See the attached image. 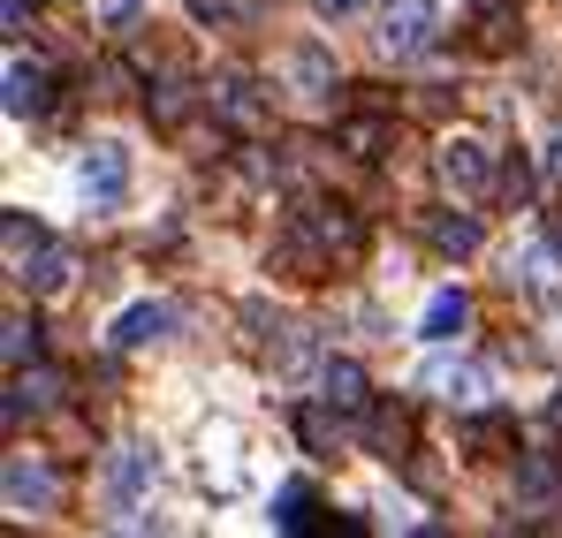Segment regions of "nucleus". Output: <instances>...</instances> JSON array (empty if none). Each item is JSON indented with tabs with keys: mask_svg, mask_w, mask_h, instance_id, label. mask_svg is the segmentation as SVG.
<instances>
[{
	"mask_svg": "<svg viewBox=\"0 0 562 538\" xmlns=\"http://www.w3.org/2000/svg\"><path fill=\"white\" fill-rule=\"evenodd\" d=\"M434 46H441V8H434V0H387V8H380V54L418 61V54H434Z\"/></svg>",
	"mask_w": 562,
	"mask_h": 538,
	"instance_id": "obj_1",
	"label": "nucleus"
},
{
	"mask_svg": "<svg viewBox=\"0 0 562 538\" xmlns=\"http://www.w3.org/2000/svg\"><path fill=\"white\" fill-rule=\"evenodd\" d=\"M205 106H213V122L236 129V137H267V129H274V114H267V99H259L251 77H213V84H205Z\"/></svg>",
	"mask_w": 562,
	"mask_h": 538,
	"instance_id": "obj_2",
	"label": "nucleus"
},
{
	"mask_svg": "<svg viewBox=\"0 0 562 538\" xmlns=\"http://www.w3.org/2000/svg\"><path fill=\"white\" fill-rule=\"evenodd\" d=\"M61 394H69V379H61V371H54L46 357H38V364H23V371L8 379V402H0V417H8V433H23L31 417H46V410H54Z\"/></svg>",
	"mask_w": 562,
	"mask_h": 538,
	"instance_id": "obj_3",
	"label": "nucleus"
},
{
	"mask_svg": "<svg viewBox=\"0 0 562 538\" xmlns=\"http://www.w3.org/2000/svg\"><path fill=\"white\" fill-rule=\"evenodd\" d=\"M434 175H441V190H457V197H479V190L502 182V168H494V152H486L479 137H449V145L434 152Z\"/></svg>",
	"mask_w": 562,
	"mask_h": 538,
	"instance_id": "obj_4",
	"label": "nucleus"
},
{
	"mask_svg": "<svg viewBox=\"0 0 562 538\" xmlns=\"http://www.w3.org/2000/svg\"><path fill=\"white\" fill-rule=\"evenodd\" d=\"M0 493H8V516H38V508H54L61 478H54V462H46V455H8Z\"/></svg>",
	"mask_w": 562,
	"mask_h": 538,
	"instance_id": "obj_5",
	"label": "nucleus"
},
{
	"mask_svg": "<svg viewBox=\"0 0 562 538\" xmlns=\"http://www.w3.org/2000/svg\"><path fill=\"white\" fill-rule=\"evenodd\" d=\"M296 228H304L327 259H358V251H366V220H358L350 205H304Z\"/></svg>",
	"mask_w": 562,
	"mask_h": 538,
	"instance_id": "obj_6",
	"label": "nucleus"
},
{
	"mask_svg": "<svg viewBox=\"0 0 562 538\" xmlns=\"http://www.w3.org/2000/svg\"><path fill=\"white\" fill-rule=\"evenodd\" d=\"M77 182H85L92 205H122V190H130V152H122V145H85Z\"/></svg>",
	"mask_w": 562,
	"mask_h": 538,
	"instance_id": "obj_7",
	"label": "nucleus"
},
{
	"mask_svg": "<svg viewBox=\"0 0 562 538\" xmlns=\"http://www.w3.org/2000/svg\"><path fill=\"white\" fill-rule=\"evenodd\" d=\"M46 106H54V69L31 61V54H15V61H8V114L31 122V114H46Z\"/></svg>",
	"mask_w": 562,
	"mask_h": 538,
	"instance_id": "obj_8",
	"label": "nucleus"
},
{
	"mask_svg": "<svg viewBox=\"0 0 562 538\" xmlns=\"http://www.w3.org/2000/svg\"><path fill=\"white\" fill-rule=\"evenodd\" d=\"M471 46H479L486 61L517 54V46H525V15H517V0H486V8H479V23H471Z\"/></svg>",
	"mask_w": 562,
	"mask_h": 538,
	"instance_id": "obj_9",
	"label": "nucleus"
},
{
	"mask_svg": "<svg viewBox=\"0 0 562 538\" xmlns=\"http://www.w3.org/2000/svg\"><path fill=\"white\" fill-rule=\"evenodd\" d=\"M562 501V462L555 455H525L517 462V516H548Z\"/></svg>",
	"mask_w": 562,
	"mask_h": 538,
	"instance_id": "obj_10",
	"label": "nucleus"
},
{
	"mask_svg": "<svg viewBox=\"0 0 562 538\" xmlns=\"http://www.w3.org/2000/svg\"><path fill=\"white\" fill-rule=\"evenodd\" d=\"M319 394L335 402V410H373V379H366V364H350V357H327L319 364Z\"/></svg>",
	"mask_w": 562,
	"mask_h": 538,
	"instance_id": "obj_11",
	"label": "nucleus"
},
{
	"mask_svg": "<svg viewBox=\"0 0 562 538\" xmlns=\"http://www.w3.org/2000/svg\"><path fill=\"white\" fill-rule=\"evenodd\" d=\"M366 433H373V448L387 455V462H411L418 425H411V410H403V402H373V410H366Z\"/></svg>",
	"mask_w": 562,
	"mask_h": 538,
	"instance_id": "obj_12",
	"label": "nucleus"
},
{
	"mask_svg": "<svg viewBox=\"0 0 562 538\" xmlns=\"http://www.w3.org/2000/svg\"><path fill=\"white\" fill-rule=\"evenodd\" d=\"M168 327H176L168 304H130L114 319V350H153V342H168Z\"/></svg>",
	"mask_w": 562,
	"mask_h": 538,
	"instance_id": "obj_13",
	"label": "nucleus"
},
{
	"mask_svg": "<svg viewBox=\"0 0 562 538\" xmlns=\"http://www.w3.org/2000/svg\"><path fill=\"white\" fill-rule=\"evenodd\" d=\"M15 281H23L31 296H69V288H77V251H61V243H46V251H38L31 266L15 273Z\"/></svg>",
	"mask_w": 562,
	"mask_h": 538,
	"instance_id": "obj_14",
	"label": "nucleus"
},
{
	"mask_svg": "<svg viewBox=\"0 0 562 538\" xmlns=\"http://www.w3.org/2000/svg\"><path fill=\"white\" fill-rule=\"evenodd\" d=\"M342 417H350V410H335V402L319 394V402L296 410V440H304L312 455H335V448H342Z\"/></svg>",
	"mask_w": 562,
	"mask_h": 538,
	"instance_id": "obj_15",
	"label": "nucleus"
},
{
	"mask_svg": "<svg viewBox=\"0 0 562 538\" xmlns=\"http://www.w3.org/2000/svg\"><path fill=\"white\" fill-rule=\"evenodd\" d=\"M426 243H434L441 259H471V251L486 243V228H479L471 213H434V220H426Z\"/></svg>",
	"mask_w": 562,
	"mask_h": 538,
	"instance_id": "obj_16",
	"label": "nucleus"
},
{
	"mask_svg": "<svg viewBox=\"0 0 562 538\" xmlns=\"http://www.w3.org/2000/svg\"><path fill=\"white\" fill-rule=\"evenodd\" d=\"M38 251H46V228L31 213H0V259H8V273H23Z\"/></svg>",
	"mask_w": 562,
	"mask_h": 538,
	"instance_id": "obj_17",
	"label": "nucleus"
},
{
	"mask_svg": "<svg viewBox=\"0 0 562 538\" xmlns=\"http://www.w3.org/2000/svg\"><path fill=\"white\" fill-rule=\"evenodd\" d=\"M198 99H205V91H190L183 77H160V84L145 91V114H153V129H183Z\"/></svg>",
	"mask_w": 562,
	"mask_h": 538,
	"instance_id": "obj_18",
	"label": "nucleus"
},
{
	"mask_svg": "<svg viewBox=\"0 0 562 538\" xmlns=\"http://www.w3.org/2000/svg\"><path fill=\"white\" fill-rule=\"evenodd\" d=\"M0 357H8V371L38 364V357H46V327H38L31 311H8V327H0Z\"/></svg>",
	"mask_w": 562,
	"mask_h": 538,
	"instance_id": "obj_19",
	"label": "nucleus"
},
{
	"mask_svg": "<svg viewBox=\"0 0 562 538\" xmlns=\"http://www.w3.org/2000/svg\"><path fill=\"white\" fill-rule=\"evenodd\" d=\"M153 478H160V455H153V448H122L114 462H106V485H114V501H137Z\"/></svg>",
	"mask_w": 562,
	"mask_h": 538,
	"instance_id": "obj_20",
	"label": "nucleus"
},
{
	"mask_svg": "<svg viewBox=\"0 0 562 538\" xmlns=\"http://www.w3.org/2000/svg\"><path fill=\"white\" fill-rule=\"evenodd\" d=\"M387 137H395V129H387V122H380V114H350V122H342V129H335V145H342V152H350V160H366V168H373L380 152H387Z\"/></svg>",
	"mask_w": 562,
	"mask_h": 538,
	"instance_id": "obj_21",
	"label": "nucleus"
},
{
	"mask_svg": "<svg viewBox=\"0 0 562 538\" xmlns=\"http://www.w3.org/2000/svg\"><path fill=\"white\" fill-rule=\"evenodd\" d=\"M464 319H471L464 288H441V296L426 304V319H418V334H426V342H457V334H464Z\"/></svg>",
	"mask_w": 562,
	"mask_h": 538,
	"instance_id": "obj_22",
	"label": "nucleus"
},
{
	"mask_svg": "<svg viewBox=\"0 0 562 538\" xmlns=\"http://www.w3.org/2000/svg\"><path fill=\"white\" fill-rule=\"evenodd\" d=\"M289 77H296L304 99H335V61H327L319 46H296V54H289Z\"/></svg>",
	"mask_w": 562,
	"mask_h": 538,
	"instance_id": "obj_23",
	"label": "nucleus"
},
{
	"mask_svg": "<svg viewBox=\"0 0 562 538\" xmlns=\"http://www.w3.org/2000/svg\"><path fill=\"white\" fill-rule=\"evenodd\" d=\"M525 288H532L540 304H562V243H540V251H525Z\"/></svg>",
	"mask_w": 562,
	"mask_h": 538,
	"instance_id": "obj_24",
	"label": "nucleus"
},
{
	"mask_svg": "<svg viewBox=\"0 0 562 538\" xmlns=\"http://www.w3.org/2000/svg\"><path fill=\"white\" fill-rule=\"evenodd\" d=\"M464 448H471V455H502V448H517V425H509L502 410H479V417L464 425Z\"/></svg>",
	"mask_w": 562,
	"mask_h": 538,
	"instance_id": "obj_25",
	"label": "nucleus"
},
{
	"mask_svg": "<svg viewBox=\"0 0 562 538\" xmlns=\"http://www.w3.org/2000/svg\"><path fill=\"white\" fill-rule=\"evenodd\" d=\"M426 387H434L441 402H479V394H486V379H479L471 364H434V371H426Z\"/></svg>",
	"mask_w": 562,
	"mask_h": 538,
	"instance_id": "obj_26",
	"label": "nucleus"
},
{
	"mask_svg": "<svg viewBox=\"0 0 562 538\" xmlns=\"http://www.w3.org/2000/svg\"><path fill=\"white\" fill-rule=\"evenodd\" d=\"M274 524H281V531H319V501H312V485H289V493H281Z\"/></svg>",
	"mask_w": 562,
	"mask_h": 538,
	"instance_id": "obj_27",
	"label": "nucleus"
},
{
	"mask_svg": "<svg viewBox=\"0 0 562 538\" xmlns=\"http://www.w3.org/2000/svg\"><path fill=\"white\" fill-rule=\"evenodd\" d=\"M502 197H509V205H517V197H532V168H525V160H509V168H502Z\"/></svg>",
	"mask_w": 562,
	"mask_h": 538,
	"instance_id": "obj_28",
	"label": "nucleus"
},
{
	"mask_svg": "<svg viewBox=\"0 0 562 538\" xmlns=\"http://www.w3.org/2000/svg\"><path fill=\"white\" fill-rule=\"evenodd\" d=\"M0 23H8V38H31L38 23H31V8L23 0H0Z\"/></svg>",
	"mask_w": 562,
	"mask_h": 538,
	"instance_id": "obj_29",
	"label": "nucleus"
},
{
	"mask_svg": "<svg viewBox=\"0 0 562 538\" xmlns=\"http://www.w3.org/2000/svg\"><path fill=\"white\" fill-rule=\"evenodd\" d=\"M312 8H319V15H358L366 0H312Z\"/></svg>",
	"mask_w": 562,
	"mask_h": 538,
	"instance_id": "obj_30",
	"label": "nucleus"
},
{
	"mask_svg": "<svg viewBox=\"0 0 562 538\" xmlns=\"http://www.w3.org/2000/svg\"><path fill=\"white\" fill-rule=\"evenodd\" d=\"M548 433L562 440V387H555V402H548Z\"/></svg>",
	"mask_w": 562,
	"mask_h": 538,
	"instance_id": "obj_31",
	"label": "nucleus"
},
{
	"mask_svg": "<svg viewBox=\"0 0 562 538\" xmlns=\"http://www.w3.org/2000/svg\"><path fill=\"white\" fill-rule=\"evenodd\" d=\"M548 168H555V175H562V137H555V152H548Z\"/></svg>",
	"mask_w": 562,
	"mask_h": 538,
	"instance_id": "obj_32",
	"label": "nucleus"
},
{
	"mask_svg": "<svg viewBox=\"0 0 562 538\" xmlns=\"http://www.w3.org/2000/svg\"><path fill=\"white\" fill-rule=\"evenodd\" d=\"M555 243H562V213H555Z\"/></svg>",
	"mask_w": 562,
	"mask_h": 538,
	"instance_id": "obj_33",
	"label": "nucleus"
}]
</instances>
